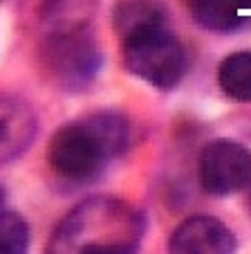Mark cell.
<instances>
[{
	"instance_id": "1",
	"label": "cell",
	"mask_w": 251,
	"mask_h": 254,
	"mask_svg": "<svg viewBox=\"0 0 251 254\" xmlns=\"http://www.w3.org/2000/svg\"><path fill=\"white\" fill-rule=\"evenodd\" d=\"M146 218L130 202L95 196L76 205L58 223L45 254H137Z\"/></svg>"
},
{
	"instance_id": "2",
	"label": "cell",
	"mask_w": 251,
	"mask_h": 254,
	"mask_svg": "<svg viewBox=\"0 0 251 254\" xmlns=\"http://www.w3.org/2000/svg\"><path fill=\"white\" fill-rule=\"evenodd\" d=\"M130 122L114 111H99L61 126L48 144L50 169L67 183H90L110 160L130 146Z\"/></svg>"
},
{
	"instance_id": "3",
	"label": "cell",
	"mask_w": 251,
	"mask_h": 254,
	"mask_svg": "<svg viewBox=\"0 0 251 254\" xmlns=\"http://www.w3.org/2000/svg\"><path fill=\"white\" fill-rule=\"evenodd\" d=\"M123 63L137 79L157 90H173L186 74V52L168 25L142 29L121 39Z\"/></svg>"
},
{
	"instance_id": "4",
	"label": "cell",
	"mask_w": 251,
	"mask_h": 254,
	"mask_svg": "<svg viewBox=\"0 0 251 254\" xmlns=\"http://www.w3.org/2000/svg\"><path fill=\"white\" fill-rule=\"evenodd\" d=\"M41 63L58 88L65 92H83L95 83L101 70V50L92 34L81 25L54 32L41 45Z\"/></svg>"
},
{
	"instance_id": "5",
	"label": "cell",
	"mask_w": 251,
	"mask_h": 254,
	"mask_svg": "<svg viewBox=\"0 0 251 254\" xmlns=\"http://www.w3.org/2000/svg\"><path fill=\"white\" fill-rule=\"evenodd\" d=\"M200 183L211 196L251 187V151L233 139H213L200 155Z\"/></svg>"
},
{
	"instance_id": "6",
	"label": "cell",
	"mask_w": 251,
	"mask_h": 254,
	"mask_svg": "<svg viewBox=\"0 0 251 254\" xmlns=\"http://www.w3.org/2000/svg\"><path fill=\"white\" fill-rule=\"evenodd\" d=\"M236 234L215 216H191L168 241V254H236Z\"/></svg>"
},
{
	"instance_id": "7",
	"label": "cell",
	"mask_w": 251,
	"mask_h": 254,
	"mask_svg": "<svg viewBox=\"0 0 251 254\" xmlns=\"http://www.w3.org/2000/svg\"><path fill=\"white\" fill-rule=\"evenodd\" d=\"M38 133L34 108L23 97L0 92V167L18 160Z\"/></svg>"
},
{
	"instance_id": "8",
	"label": "cell",
	"mask_w": 251,
	"mask_h": 254,
	"mask_svg": "<svg viewBox=\"0 0 251 254\" xmlns=\"http://www.w3.org/2000/svg\"><path fill=\"white\" fill-rule=\"evenodd\" d=\"M193 20L208 32H236L251 20V0H189Z\"/></svg>"
},
{
	"instance_id": "9",
	"label": "cell",
	"mask_w": 251,
	"mask_h": 254,
	"mask_svg": "<svg viewBox=\"0 0 251 254\" xmlns=\"http://www.w3.org/2000/svg\"><path fill=\"white\" fill-rule=\"evenodd\" d=\"M112 20L119 39H126V36H133L142 29L166 25V11L148 0H121L114 7Z\"/></svg>"
},
{
	"instance_id": "10",
	"label": "cell",
	"mask_w": 251,
	"mask_h": 254,
	"mask_svg": "<svg viewBox=\"0 0 251 254\" xmlns=\"http://www.w3.org/2000/svg\"><path fill=\"white\" fill-rule=\"evenodd\" d=\"M220 88L236 101H251V52H233L220 63Z\"/></svg>"
},
{
	"instance_id": "11",
	"label": "cell",
	"mask_w": 251,
	"mask_h": 254,
	"mask_svg": "<svg viewBox=\"0 0 251 254\" xmlns=\"http://www.w3.org/2000/svg\"><path fill=\"white\" fill-rule=\"evenodd\" d=\"M29 225L16 211L0 209V254H27Z\"/></svg>"
},
{
	"instance_id": "12",
	"label": "cell",
	"mask_w": 251,
	"mask_h": 254,
	"mask_svg": "<svg viewBox=\"0 0 251 254\" xmlns=\"http://www.w3.org/2000/svg\"><path fill=\"white\" fill-rule=\"evenodd\" d=\"M5 198H7L5 187H0V209H2V205H5Z\"/></svg>"
},
{
	"instance_id": "13",
	"label": "cell",
	"mask_w": 251,
	"mask_h": 254,
	"mask_svg": "<svg viewBox=\"0 0 251 254\" xmlns=\"http://www.w3.org/2000/svg\"><path fill=\"white\" fill-rule=\"evenodd\" d=\"M249 209H251V187H249Z\"/></svg>"
}]
</instances>
